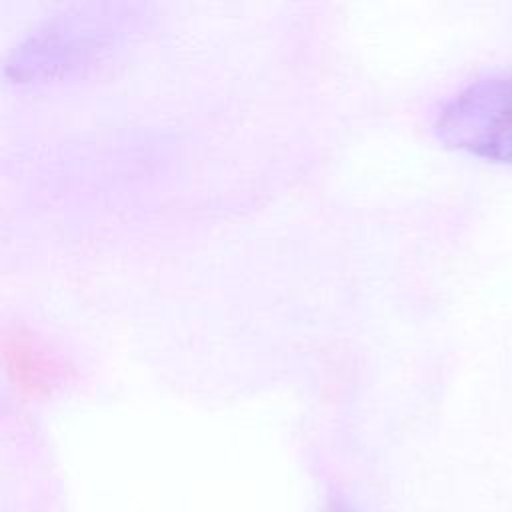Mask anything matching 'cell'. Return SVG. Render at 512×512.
<instances>
[{
    "instance_id": "6da1fadb",
    "label": "cell",
    "mask_w": 512,
    "mask_h": 512,
    "mask_svg": "<svg viewBox=\"0 0 512 512\" xmlns=\"http://www.w3.org/2000/svg\"><path fill=\"white\" fill-rule=\"evenodd\" d=\"M436 132L474 156L512 162V72L490 74L460 90L442 108Z\"/></svg>"
},
{
    "instance_id": "7a4b0ae2",
    "label": "cell",
    "mask_w": 512,
    "mask_h": 512,
    "mask_svg": "<svg viewBox=\"0 0 512 512\" xmlns=\"http://www.w3.org/2000/svg\"><path fill=\"white\" fill-rule=\"evenodd\" d=\"M334 512H346V510H334Z\"/></svg>"
}]
</instances>
